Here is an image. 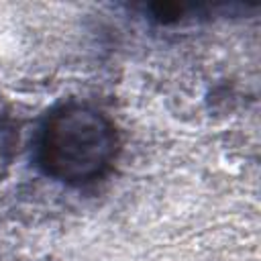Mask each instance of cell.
<instances>
[{"instance_id": "6da1fadb", "label": "cell", "mask_w": 261, "mask_h": 261, "mask_svg": "<svg viewBox=\"0 0 261 261\" xmlns=\"http://www.w3.org/2000/svg\"><path fill=\"white\" fill-rule=\"evenodd\" d=\"M116 151L118 135L112 120L90 104L67 102L43 122L37 161L49 177L69 186H84L110 169Z\"/></svg>"}]
</instances>
